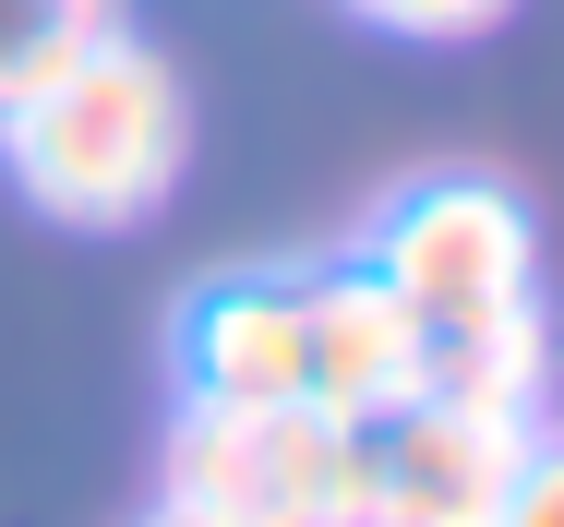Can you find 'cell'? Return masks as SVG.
I'll return each mask as SVG.
<instances>
[{
    "label": "cell",
    "instance_id": "1",
    "mask_svg": "<svg viewBox=\"0 0 564 527\" xmlns=\"http://www.w3.org/2000/svg\"><path fill=\"white\" fill-rule=\"evenodd\" d=\"M0 168L24 180V205H48L61 228H144L193 168V108L181 73L144 36H97L61 85L0 120Z\"/></svg>",
    "mask_w": 564,
    "mask_h": 527
},
{
    "label": "cell",
    "instance_id": "2",
    "mask_svg": "<svg viewBox=\"0 0 564 527\" xmlns=\"http://www.w3.org/2000/svg\"><path fill=\"white\" fill-rule=\"evenodd\" d=\"M169 492H193L240 527H360V431L325 420L313 396H276V408L181 396Z\"/></svg>",
    "mask_w": 564,
    "mask_h": 527
},
{
    "label": "cell",
    "instance_id": "3",
    "mask_svg": "<svg viewBox=\"0 0 564 527\" xmlns=\"http://www.w3.org/2000/svg\"><path fill=\"white\" fill-rule=\"evenodd\" d=\"M529 455H553V420H480L409 396L360 431V527H505Z\"/></svg>",
    "mask_w": 564,
    "mask_h": 527
},
{
    "label": "cell",
    "instance_id": "4",
    "mask_svg": "<svg viewBox=\"0 0 564 527\" xmlns=\"http://www.w3.org/2000/svg\"><path fill=\"white\" fill-rule=\"evenodd\" d=\"M360 264L421 323H468V312H505V300H541V228H529V205L505 180H421Z\"/></svg>",
    "mask_w": 564,
    "mask_h": 527
},
{
    "label": "cell",
    "instance_id": "5",
    "mask_svg": "<svg viewBox=\"0 0 564 527\" xmlns=\"http://www.w3.org/2000/svg\"><path fill=\"white\" fill-rule=\"evenodd\" d=\"M301 323H313V372H301V396H313L325 420L372 431L384 408L421 396V312H409L372 264H325V276H301Z\"/></svg>",
    "mask_w": 564,
    "mask_h": 527
},
{
    "label": "cell",
    "instance_id": "6",
    "mask_svg": "<svg viewBox=\"0 0 564 527\" xmlns=\"http://www.w3.org/2000/svg\"><path fill=\"white\" fill-rule=\"evenodd\" d=\"M313 372V323H301V276H228L181 312V384L217 408H276Z\"/></svg>",
    "mask_w": 564,
    "mask_h": 527
},
{
    "label": "cell",
    "instance_id": "7",
    "mask_svg": "<svg viewBox=\"0 0 564 527\" xmlns=\"http://www.w3.org/2000/svg\"><path fill=\"white\" fill-rule=\"evenodd\" d=\"M421 396L480 408V420H541V396H553V323H541V300L421 323Z\"/></svg>",
    "mask_w": 564,
    "mask_h": 527
},
{
    "label": "cell",
    "instance_id": "8",
    "mask_svg": "<svg viewBox=\"0 0 564 527\" xmlns=\"http://www.w3.org/2000/svg\"><path fill=\"white\" fill-rule=\"evenodd\" d=\"M97 36H120V0H0V120L36 85H61Z\"/></svg>",
    "mask_w": 564,
    "mask_h": 527
},
{
    "label": "cell",
    "instance_id": "9",
    "mask_svg": "<svg viewBox=\"0 0 564 527\" xmlns=\"http://www.w3.org/2000/svg\"><path fill=\"white\" fill-rule=\"evenodd\" d=\"M360 24H384V36H421V48H456V36H492L517 0H348Z\"/></svg>",
    "mask_w": 564,
    "mask_h": 527
},
{
    "label": "cell",
    "instance_id": "10",
    "mask_svg": "<svg viewBox=\"0 0 564 527\" xmlns=\"http://www.w3.org/2000/svg\"><path fill=\"white\" fill-rule=\"evenodd\" d=\"M505 527H564V480H553V455H529V480L505 492Z\"/></svg>",
    "mask_w": 564,
    "mask_h": 527
},
{
    "label": "cell",
    "instance_id": "11",
    "mask_svg": "<svg viewBox=\"0 0 564 527\" xmlns=\"http://www.w3.org/2000/svg\"><path fill=\"white\" fill-rule=\"evenodd\" d=\"M132 527H240V516H217V504H193V492H156Z\"/></svg>",
    "mask_w": 564,
    "mask_h": 527
}]
</instances>
